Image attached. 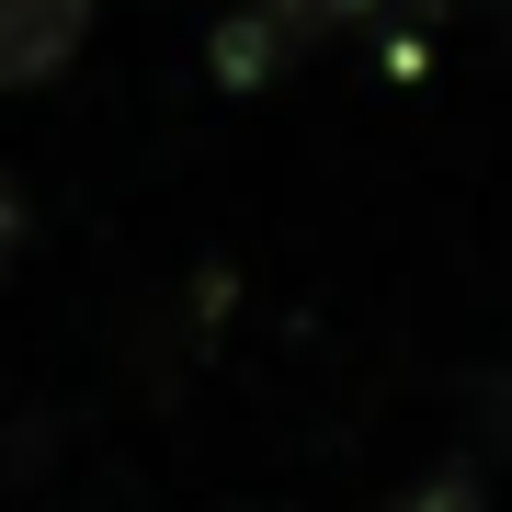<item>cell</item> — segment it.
<instances>
[{"label":"cell","instance_id":"1","mask_svg":"<svg viewBox=\"0 0 512 512\" xmlns=\"http://www.w3.org/2000/svg\"><path fill=\"white\" fill-rule=\"evenodd\" d=\"M365 12V0H239V12L217 23V80H274V69H296L319 35H342V23Z\"/></svg>","mask_w":512,"mask_h":512},{"label":"cell","instance_id":"2","mask_svg":"<svg viewBox=\"0 0 512 512\" xmlns=\"http://www.w3.org/2000/svg\"><path fill=\"white\" fill-rule=\"evenodd\" d=\"M92 35V0H0V92H35L57 80Z\"/></svg>","mask_w":512,"mask_h":512},{"label":"cell","instance_id":"3","mask_svg":"<svg viewBox=\"0 0 512 512\" xmlns=\"http://www.w3.org/2000/svg\"><path fill=\"white\" fill-rule=\"evenodd\" d=\"M387 512H478V478H467V467H444V478H421V490H399Z\"/></svg>","mask_w":512,"mask_h":512},{"label":"cell","instance_id":"4","mask_svg":"<svg viewBox=\"0 0 512 512\" xmlns=\"http://www.w3.org/2000/svg\"><path fill=\"white\" fill-rule=\"evenodd\" d=\"M12 239H23V194H12V171H0V274H12Z\"/></svg>","mask_w":512,"mask_h":512}]
</instances>
